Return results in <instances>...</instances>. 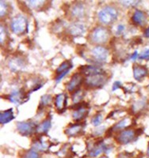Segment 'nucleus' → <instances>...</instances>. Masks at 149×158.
<instances>
[{
  "instance_id": "1",
  "label": "nucleus",
  "mask_w": 149,
  "mask_h": 158,
  "mask_svg": "<svg viewBox=\"0 0 149 158\" xmlns=\"http://www.w3.org/2000/svg\"><path fill=\"white\" fill-rule=\"evenodd\" d=\"M118 10L113 6H106L98 13L99 22L105 25H112L118 18Z\"/></svg>"
},
{
  "instance_id": "2",
  "label": "nucleus",
  "mask_w": 149,
  "mask_h": 158,
  "mask_svg": "<svg viewBox=\"0 0 149 158\" xmlns=\"http://www.w3.org/2000/svg\"><path fill=\"white\" fill-rule=\"evenodd\" d=\"M110 36V31L104 26H98L90 32L89 35V40L91 44L102 45L109 40Z\"/></svg>"
},
{
  "instance_id": "3",
  "label": "nucleus",
  "mask_w": 149,
  "mask_h": 158,
  "mask_svg": "<svg viewBox=\"0 0 149 158\" xmlns=\"http://www.w3.org/2000/svg\"><path fill=\"white\" fill-rule=\"evenodd\" d=\"M11 31L16 35H23L28 32L29 23L23 15H17L11 19L10 24Z\"/></svg>"
},
{
  "instance_id": "4",
  "label": "nucleus",
  "mask_w": 149,
  "mask_h": 158,
  "mask_svg": "<svg viewBox=\"0 0 149 158\" xmlns=\"http://www.w3.org/2000/svg\"><path fill=\"white\" fill-rule=\"evenodd\" d=\"M139 130H134L133 128H127L120 131L117 136L115 138L117 142L121 145H127L133 142L137 138L141 133H139Z\"/></svg>"
},
{
  "instance_id": "5",
  "label": "nucleus",
  "mask_w": 149,
  "mask_h": 158,
  "mask_svg": "<svg viewBox=\"0 0 149 158\" xmlns=\"http://www.w3.org/2000/svg\"><path fill=\"white\" fill-rule=\"evenodd\" d=\"M108 81V77L106 73L94 74L91 76H88L85 79L84 84L88 89H99L105 85Z\"/></svg>"
},
{
  "instance_id": "6",
  "label": "nucleus",
  "mask_w": 149,
  "mask_h": 158,
  "mask_svg": "<svg viewBox=\"0 0 149 158\" xmlns=\"http://www.w3.org/2000/svg\"><path fill=\"white\" fill-rule=\"evenodd\" d=\"M90 54H91L92 58L96 63L103 64L107 61L108 56H109V51L106 48L103 47L102 45H97L91 49Z\"/></svg>"
},
{
  "instance_id": "7",
  "label": "nucleus",
  "mask_w": 149,
  "mask_h": 158,
  "mask_svg": "<svg viewBox=\"0 0 149 158\" xmlns=\"http://www.w3.org/2000/svg\"><path fill=\"white\" fill-rule=\"evenodd\" d=\"M111 148H110L107 145L104 143L103 141H99L98 142H94V143L89 148V151H88V156L92 158H96L101 154L103 153H108L111 151Z\"/></svg>"
},
{
  "instance_id": "8",
  "label": "nucleus",
  "mask_w": 149,
  "mask_h": 158,
  "mask_svg": "<svg viewBox=\"0 0 149 158\" xmlns=\"http://www.w3.org/2000/svg\"><path fill=\"white\" fill-rule=\"evenodd\" d=\"M72 108H74V111L72 113V118L76 122H80L84 119L89 114V108L88 104L86 103H79L74 104Z\"/></svg>"
},
{
  "instance_id": "9",
  "label": "nucleus",
  "mask_w": 149,
  "mask_h": 158,
  "mask_svg": "<svg viewBox=\"0 0 149 158\" xmlns=\"http://www.w3.org/2000/svg\"><path fill=\"white\" fill-rule=\"evenodd\" d=\"M16 127L20 135L27 137L30 136L36 132L37 125L31 121H22L17 123Z\"/></svg>"
},
{
  "instance_id": "10",
  "label": "nucleus",
  "mask_w": 149,
  "mask_h": 158,
  "mask_svg": "<svg viewBox=\"0 0 149 158\" xmlns=\"http://www.w3.org/2000/svg\"><path fill=\"white\" fill-rule=\"evenodd\" d=\"M7 99L9 100L11 102L14 103L16 105H19V104L25 103L29 99V95H26L24 89H20L16 91L12 92L11 94L7 96Z\"/></svg>"
},
{
  "instance_id": "11",
  "label": "nucleus",
  "mask_w": 149,
  "mask_h": 158,
  "mask_svg": "<svg viewBox=\"0 0 149 158\" xmlns=\"http://www.w3.org/2000/svg\"><path fill=\"white\" fill-rule=\"evenodd\" d=\"M85 81L83 75L80 73H76L71 77L70 81L67 85V90L70 93H74L76 90L79 89L81 85Z\"/></svg>"
},
{
  "instance_id": "12",
  "label": "nucleus",
  "mask_w": 149,
  "mask_h": 158,
  "mask_svg": "<svg viewBox=\"0 0 149 158\" xmlns=\"http://www.w3.org/2000/svg\"><path fill=\"white\" fill-rule=\"evenodd\" d=\"M132 22L137 26L144 27L147 22V14L141 10H136L132 16Z\"/></svg>"
},
{
  "instance_id": "13",
  "label": "nucleus",
  "mask_w": 149,
  "mask_h": 158,
  "mask_svg": "<svg viewBox=\"0 0 149 158\" xmlns=\"http://www.w3.org/2000/svg\"><path fill=\"white\" fill-rule=\"evenodd\" d=\"M133 77L137 81H142L148 74V69L146 66L139 64H134L133 67Z\"/></svg>"
},
{
  "instance_id": "14",
  "label": "nucleus",
  "mask_w": 149,
  "mask_h": 158,
  "mask_svg": "<svg viewBox=\"0 0 149 158\" xmlns=\"http://www.w3.org/2000/svg\"><path fill=\"white\" fill-rule=\"evenodd\" d=\"M79 70H80V74H82L83 75H86V77L94 75V74L104 73V70L101 67H97V66H94V65L81 66L79 68Z\"/></svg>"
},
{
  "instance_id": "15",
  "label": "nucleus",
  "mask_w": 149,
  "mask_h": 158,
  "mask_svg": "<svg viewBox=\"0 0 149 158\" xmlns=\"http://www.w3.org/2000/svg\"><path fill=\"white\" fill-rule=\"evenodd\" d=\"M55 107L57 111L59 112H64L67 108L68 104V96L66 94H59L55 97Z\"/></svg>"
},
{
  "instance_id": "16",
  "label": "nucleus",
  "mask_w": 149,
  "mask_h": 158,
  "mask_svg": "<svg viewBox=\"0 0 149 158\" xmlns=\"http://www.w3.org/2000/svg\"><path fill=\"white\" fill-rule=\"evenodd\" d=\"M83 130V124L82 123H74L70 124L68 127L65 129L64 133L65 135L68 137H76L78 136L82 133Z\"/></svg>"
},
{
  "instance_id": "17",
  "label": "nucleus",
  "mask_w": 149,
  "mask_h": 158,
  "mask_svg": "<svg viewBox=\"0 0 149 158\" xmlns=\"http://www.w3.org/2000/svg\"><path fill=\"white\" fill-rule=\"evenodd\" d=\"M68 31V33L71 36H79L84 34L85 32H86V28H85L83 24L75 22L69 26Z\"/></svg>"
},
{
  "instance_id": "18",
  "label": "nucleus",
  "mask_w": 149,
  "mask_h": 158,
  "mask_svg": "<svg viewBox=\"0 0 149 158\" xmlns=\"http://www.w3.org/2000/svg\"><path fill=\"white\" fill-rule=\"evenodd\" d=\"M25 66V59L23 58L20 57V56L13 58L9 61V67L13 71L20 70L21 69L23 68Z\"/></svg>"
},
{
  "instance_id": "19",
  "label": "nucleus",
  "mask_w": 149,
  "mask_h": 158,
  "mask_svg": "<svg viewBox=\"0 0 149 158\" xmlns=\"http://www.w3.org/2000/svg\"><path fill=\"white\" fill-rule=\"evenodd\" d=\"M86 15V10L82 3H76L71 9V15L75 18H82Z\"/></svg>"
},
{
  "instance_id": "20",
  "label": "nucleus",
  "mask_w": 149,
  "mask_h": 158,
  "mask_svg": "<svg viewBox=\"0 0 149 158\" xmlns=\"http://www.w3.org/2000/svg\"><path fill=\"white\" fill-rule=\"evenodd\" d=\"M15 118L13 108H9V109L2 111L0 112V123L2 125L9 123L13 119H15Z\"/></svg>"
},
{
  "instance_id": "21",
  "label": "nucleus",
  "mask_w": 149,
  "mask_h": 158,
  "mask_svg": "<svg viewBox=\"0 0 149 158\" xmlns=\"http://www.w3.org/2000/svg\"><path fill=\"white\" fill-rule=\"evenodd\" d=\"M51 126H52L51 118H45V120H43L39 125H37L36 133L40 135H46V134L48 133V131H49V129L51 128Z\"/></svg>"
},
{
  "instance_id": "22",
  "label": "nucleus",
  "mask_w": 149,
  "mask_h": 158,
  "mask_svg": "<svg viewBox=\"0 0 149 158\" xmlns=\"http://www.w3.org/2000/svg\"><path fill=\"white\" fill-rule=\"evenodd\" d=\"M32 149L37 152H45L49 149V144L42 140V138H37L33 142Z\"/></svg>"
},
{
  "instance_id": "23",
  "label": "nucleus",
  "mask_w": 149,
  "mask_h": 158,
  "mask_svg": "<svg viewBox=\"0 0 149 158\" xmlns=\"http://www.w3.org/2000/svg\"><path fill=\"white\" fill-rule=\"evenodd\" d=\"M131 121H130L129 118H125L123 119H121V121H119L117 123H116L114 126L112 127L111 128H110L112 132H114V131H121L125 129H127L129 127V126L131 123Z\"/></svg>"
},
{
  "instance_id": "24",
  "label": "nucleus",
  "mask_w": 149,
  "mask_h": 158,
  "mask_svg": "<svg viewBox=\"0 0 149 158\" xmlns=\"http://www.w3.org/2000/svg\"><path fill=\"white\" fill-rule=\"evenodd\" d=\"M72 67H73V64H72V61L71 60H65L58 67V68L56 70V73L57 75L63 74V73H69Z\"/></svg>"
},
{
  "instance_id": "25",
  "label": "nucleus",
  "mask_w": 149,
  "mask_h": 158,
  "mask_svg": "<svg viewBox=\"0 0 149 158\" xmlns=\"http://www.w3.org/2000/svg\"><path fill=\"white\" fill-rule=\"evenodd\" d=\"M147 106V100L146 99H142L140 101H137L132 105V109H133L134 113H138L140 111L144 110Z\"/></svg>"
},
{
  "instance_id": "26",
  "label": "nucleus",
  "mask_w": 149,
  "mask_h": 158,
  "mask_svg": "<svg viewBox=\"0 0 149 158\" xmlns=\"http://www.w3.org/2000/svg\"><path fill=\"white\" fill-rule=\"evenodd\" d=\"M86 95V93H85L84 90L83 89H78L76 91H75L74 93H72V102L74 104H79V103L82 101V100L83 99V97Z\"/></svg>"
},
{
  "instance_id": "27",
  "label": "nucleus",
  "mask_w": 149,
  "mask_h": 158,
  "mask_svg": "<svg viewBox=\"0 0 149 158\" xmlns=\"http://www.w3.org/2000/svg\"><path fill=\"white\" fill-rule=\"evenodd\" d=\"M11 12V6L8 2L5 1H1L0 2V16L1 18H3L4 17H7Z\"/></svg>"
},
{
  "instance_id": "28",
  "label": "nucleus",
  "mask_w": 149,
  "mask_h": 158,
  "mask_svg": "<svg viewBox=\"0 0 149 158\" xmlns=\"http://www.w3.org/2000/svg\"><path fill=\"white\" fill-rule=\"evenodd\" d=\"M52 100H53V98H52V95H49V94H45V95H43L42 97V98H41L39 108H45L47 106H49L51 103L52 102Z\"/></svg>"
},
{
  "instance_id": "29",
  "label": "nucleus",
  "mask_w": 149,
  "mask_h": 158,
  "mask_svg": "<svg viewBox=\"0 0 149 158\" xmlns=\"http://www.w3.org/2000/svg\"><path fill=\"white\" fill-rule=\"evenodd\" d=\"M22 158H42V156H41V155L39 154L37 151L30 149L29 150L25 151V153L22 155Z\"/></svg>"
},
{
  "instance_id": "30",
  "label": "nucleus",
  "mask_w": 149,
  "mask_h": 158,
  "mask_svg": "<svg viewBox=\"0 0 149 158\" xmlns=\"http://www.w3.org/2000/svg\"><path fill=\"white\" fill-rule=\"evenodd\" d=\"M26 2L28 6L30 9H35L37 10L42 8L44 5H45V1H27Z\"/></svg>"
},
{
  "instance_id": "31",
  "label": "nucleus",
  "mask_w": 149,
  "mask_h": 158,
  "mask_svg": "<svg viewBox=\"0 0 149 158\" xmlns=\"http://www.w3.org/2000/svg\"><path fill=\"white\" fill-rule=\"evenodd\" d=\"M8 37V32L7 29L4 27V25H1V31H0V42H1V45H3L4 42L7 40Z\"/></svg>"
},
{
  "instance_id": "32",
  "label": "nucleus",
  "mask_w": 149,
  "mask_h": 158,
  "mask_svg": "<svg viewBox=\"0 0 149 158\" xmlns=\"http://www.w3.org/2000/svg\"><path fill=\"white\" fill-rule=\"evenodd\" d=\"M103 122V115L101 113H97L91 118V123L94 127H99Z\"/></svg>"
},
{
  "instance_id": "33",
  "label": "nucleus",
  "mask_w": 149,
  "mask_h": 158,
  "mask_svg": "<svg viewBox=\"0 0 149 158\" xmlns=\"http://www.w3.org/2000/svg\"><path fill=\"white\" fill-rule=\"evenodd\" d=\"M119 2L125 7H135L140 4V1H120Z\"/></svg>"
},
{
  "instance_id": "34",
  "label": "nucleus",
  "mask_w": 149,
  "mask_h": 158,
  "mask_svg": "<svg viewBox=\"0 0 149 158\" xmlns=\"http://www.w3.org/2000/svg\"><path fill=\"white\" fill-rule=\"evenodd\" d=\"M139 59H140V60L149 61V48L144 50L140 55H139Z\"/></svg>"
},
{
  "instance_id": "35",
  "label": "nucleus",
  "mask_w": 149,
  "mask_h": 158,
  "mask_svg": "<svg viewBox=\"0 0 149 158\" xmlns=\"http://www.w3.org/2000/svg\"><path fill=\"white\" fill-rule=\"evenodd\" d=\"M117 158H133V153L129 152H121L117 154Z\"/></svg>"
},
{
  "instance_id": "36",
  "label": "nucleus",
  "mask_w": 149,
  "mask_h": 158,
  "mask_svg": "<svg viewBox=\"0 0 149 158\" xmlns=\"http://www.w3.org/2000/svg\"><path fill=\"white\" fill-rule=\"evenodd\" d=\"M125 29V26L124 25H119L117 26V32H116V34L117 35H121L122 33V32H124Z\"/></svg>"
},
{
  "instance_id": "37",
  "label": "nucleus",
  "mask_w": 149,
  "mask_h": 158,
  "mask_svg": "<svg viewBox=\"0 0 149 158\" xmlns=\"http://www.w3.org/2000/svg\"><path fill=\"white\" fill-rule=\"evenodd\" d=\"M105 129H106L105 127H101L98 128L94 131V135H97V136H100L101 135H103V133L105 131Z\"/></svg>"
},
{
  "instance_id": "38",
  "label": "nucleus",
  "mask_w": 149,
  "mask_h": 158,
  "mask_svg": "<svg viewBox=\"0 0 149 158\" xmlns=\"http://www.w3.org/2000/svg\"><path fill=\"white\" fill-rule=\"evenodd\" d=\"M121 87H122L121 86V83L120 81H115L113 85V87H112V91H116V90L121 89Z\"/></svg>"
},
{
  "instance_id": "39",
  "label": "nucleus",
  "mask_w": 149,
  "mask_h": 158,
  "mask_svg": "<svg viewBox=\"0 0 149 158\" xmlns=\"http://www.w3.org/2000/svg\"><path fill=\"white\" fill-rule=\"evenodd\" d=\"M137 59H139L138 52H137V51H135L133 54H132L131 57H130V60H132V61H135V60H137Z\"/></svg>"
},
{
  "instance_id": "40",
  "label": "nucleus",
  "mask_w": 149,
  "mask_h": 158,
  "mask_svg": "<svg viewBox=\"0 0 149 158\" xmlns=\"http://www.w3.org/2000/svg\"><path fill=\"white\" fill-rule=\"evenodd\" d=\"M144 36H145L146 38H149V26L145 29V31H144Z\"/></svg>"
},
{
  "instance_id": "41",
  "label": "nucleus",
  "mask_w": 149,
  "mask_h": 158,
  "mask_svg": "<svg viewBox=\"0 0 149 158\" xmlns=\"http://www.w3.org/2000/svg\"><path fill=\"white\" fill-rule=\"evenodd\" d=\"M147 155L149 156V143L148 146H147Z\"/></svg>"
},
{
  "instance_id": "42",
  "label": "nucleus",
  "mask_w": 149,
  "mask_h": 158,
  "mask_svg": "<svg viewBox=\"0 0 149 158\" xmlns=\"http://www.w3.org/2000/svg\"><path fill=\"white\" fill-rule=\"evenodd\" d=\"M99 158H109V157H108L107 156H100V157H99Z\"/></svg>"
},
{
  "instance_id": "43",
  "label": "nucleus",
  "mask_w": 149,
  "mask_h": 158,
  "mask_svg": "<svg viewBox=\"0 0 149 158\" xmlns=\"http://www.w3.org/2000/svg\"><path fill=\"white\" fill-rule=\"evenodd\" d=\"M147 88H148V89H149V84H148V85H147Z\"/></svg>"
}]
</instances>
